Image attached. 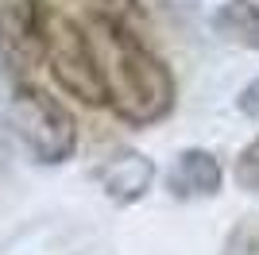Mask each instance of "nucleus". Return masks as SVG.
<instances>
[{
    "label": "nucleus",
    "mask_w": 259,
    "mask_h": 255,
    "mask_svg": "<svg viewBox=\"0 0 259 255\" xmlns=\"http://www.w3.org/2000/svg\"><path fill=\"white\" fill-rule=\"evenodd\" d=\"M89 47L97 58L101 81H105V105L116 112L124 124L147 128L170 116L174 108V74L166 70L155 51H147L136 35L108 12L89 16Z\"/></svg>",
    "instance_id": "obj_1"
},
{
    "label": "nucleus",
    "mask_w": 259,
    "mask_h": 255,
    "mask_svg": "<svg viewBox=\"0 0 259 255\" xmlns=\"http://www.w3.org/2000/svg\"><path fill=\"white\" fill-rule=\"evenodd\" d=\"M4 116H8L16 139L31 151L35 162L58 166V162L74 159L77 124L66 112V105H58L43 89H35V85L20 81V77L4 81Z\"/></svg>",
    "instance_id": "obj_2"
},
{
    "label": "nucleus",
    "mask_w": 259,
    "mask_h": 255,
    "mask_svg": "<svg viewBox=\"0 0 259 255\" xmlns=\"http://www.w3.org/2000/svg\"><path fill=\"white\" fill-rule=\"evenodd\" d=\"M39 58L47 62L58 89L77 97L81 105H105V81L85 27L51 4H39Z\"/></svg>",
    "instance_id": "obj_3"
},
{
    "label": "nucleus",
    "mask_w": 259,
    "mask_h": 255,
    "mask_svg": "<svg viewBox=\"0 0 259 255\" xmlns=\"http://www.w3.org/2000/svg\"><path fill=\"white\" fill-rule=\"evenodd\" d=\"M97 182H101V190H105L112 201L132 205V201H140L143 193L151 190L155 162L147 159V155H140V151H132V147L112 151V155L97 166Z\"/></svg>",
    "instance_id": "obj_4"
},
{
    "label": "nucleus",
    "mask_w": 259,
    "mask_h": 255,
    "mask_svg": "<svg viewBox=\"0 0 259 255\" xmlns=\"http://www.w3.org/2000/svg\"><path fill=\"white\" fill-rule=\"evenodd\" d=\"M39 4L43 0H0V51L12 62H39Z\"/></svg>",
    "instance_id": "obj_5"
},
{
    "label": "nucleus",
    "mask_w": 259,
    "mask_h": 255,
    "mask_svg": "<svg viewBox=\"0 0 259 255\" xmlns=\"http://www.w3.org/2000/svg\"><path fill=\"white\" fill-rule=\"evenodd\" d=\"M221 162H217L213 151L201 147H186L178 159H174L170 174H166V190L170 197H182V201H194V197H213L221 190Z\"/></svg>",
    "instance_id": "obj_6"
},
{
    "label": "nucleus",
    "mask_w": 259,
    "mask_h": 255,
    "mask_svg": "<svg viewBox=\"0 0 259 255\" xmlns=\"http://www.w3.org/2000/svg\"><path fill=\"white\" fill-rule=\"evenodd\" d=\"M232 178H236L240 190L259 193V136L251 139L248 147L236 155V166H232Z\"/></svg>",
    "instance_id": "obj_7"
},
{
    "label": "nucleus",
    "mask_w": 259,
    "mask_h": 255,
    "mask_svg": "<svg viewBox=\"0 0 259 255\" xmlns=\"http://www.w3.org/2000/svg\"><path fill=\"white\" fill-rule=\"evenodd\" d=\"M225 255H259V217H244V221L228 232Z\"/></svg>",
    "instance_id": "obj_8"
},
{
    "label": "nucleus",
    "mask_w": 259,
    "mask_h": 255,
    "mask_svg": "<svg viewBox=\"0 0 259 255\" xmlns=\"http://www.w3.org/2000/svg\"><path fill=\"white\" fill-rule=\"evenodd\" d=\"M236 108H240V112H244L248 120H259V77H251V81L240 89Z\"/></svg>",
    "instance_id": "obj_9"
},
{
    "label": "nucleus",
    "mask_w": 259,
    "mask_h": 255,
    "mask_svg": "<svg viewBox=\"0 0 259 255\" xmlns=\"http://www.w3.org/2000/svg\"><path fill=\"white\" fill-rule=\"evenodd\" d=\"M244 47L259 51V16H255V23H251V31H248V39H244Z\"/></svg>",
    "instance_id": "obj_10"
},
{
    "label": "nucleus",
    "mask_w": 259,
    "mask_h": 255,
    "mask_svg": "<svg viewBox=\"0 0 259 255\" xmlns=\"http://www.w3.org/2000/svg\"><path fill=\"white\" fill-rule=\"evenodd\" d=\"M162 4H170V8H178V12H194L197 8V0H162Z\"/></svg>",
    "instance_id": "obj_11"
}]
</instances>
